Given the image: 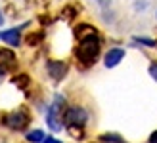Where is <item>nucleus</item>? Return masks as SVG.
<instances>
[{
    "label": "nucleus",
    "instance_id": "nucleus-1",
    "mask_svg": "<svg viewBox=\"0 0 157 143\" xmlns=\"http://www.w3.org/2000/svg\"><path fill=\"white\" fill-rule=\"evenodd\" d=\"M100 38L96 33H88L86 36L81 38V44H78L77 48V57L81 63H84V65H90V63L96 61L98 53H100Z\"/></svg>",
    "mask_w": 157,
    "mask_h": 143
},
{
    "label": "nucleus",
    "instance_id": "nucleus-2",
    "mask_svg": "<svg viewBox=\"0 0 157 143\" xmlns=\"http://www.w3.org/2000/svg\"><path fill=\"white\" fill-rule=\"evenodd\" d=\"M63 97L61 95H56V99H54V103L48 107V115H46V122H48L50 130L54 132H59L61 130V120H63Z\"/></svg>",
    "mask_w": 157,
    "mask_h": 143
},
{
    "label": "nucleus",
    "instance_id": "nucleus-3",
    "mask_svg": "<svg viewBox=\"0 0 157 143\" xmlns=\"http://www.w3.org/2000/svg\"><path fill=\"white\" fill-rule=\"evenodd\" d=\"M86 118L88 116H86V111L82 107H69L63 115V120L69 128H82Z\"/></svg>",
    "mask_w": 157,
    "mask_h": 143
},
{
    "label": "nucleus",
    "instance_id": "nucleus-4",
    "mask_svg": "<svg viewBox=\"0 0 157 143\" xmlns=\"http://www.w3.org/2000/svg\"><path fill=\"white\" fill-rule=\"evenodd\" d=\"M4 122H6V126H10L12 130H23L29 124V115L25 111H15V113L8 115L4 118Z\"/></svg>",
    "mask_w": 157,
    "mask_h": 143
},
{
    "label": "nucleus",
    "instance_id": "nucleus-5",
    "mask_svg": "<svg viewBox=\"0 0 157 143\" xmlns=\"http://www.w3.org/2000/svg\"><path fill=\"white\" fill-rule=\"evenodd\" d=\"M48 73L52 75L54 80H61L65 75H67V65L63 61H48Z\"/></svg>",
    "mask_w": 157,
    "mask_h": 143
},
{
    "label": "nucleus",
    "instance_id": "nucleus-6",
    "mask_svg": "<svg viewBox=\"0 0 157 143\" xmlns=\"http://www.w3.org/2000/svg\"><path fill=\"white\" fill-rule=\"evenodd\" d=\"M121 59H124V50H121V48H113V50H109L105 53V67L119 65Z\"/></svg>",
    "mask_w": 157,
    "mask_h": 143
},
{
    "label": "nucleus",
    "instance_id": "nucleus-7",
    "mask_svg": "<svg viewBox=\"0 0 157 143\" xmlns=\"http://www.w3.org/2000/svg\"><path fill=\"white\" fill-rule=\"evenodd\" d=\"M0 38L10 44V46H17L19 44V29H10V31H4L2 35H0Z\"/></svg>",
    "mask_w": 157,
    "mask_h": 143
},
{
    "label": "nucleus",
    "instance_id": "nucleus-8",
    "mask_svg": "<svg viewBox=\"0 0 157 143\" xmlns=\"http://www.w3.org/2000/svg\"><path fill=\"white\" fill-rule=\"evenodd\" d=\"M13 59H15V55L10 50H0V63H4L6 67H12L13 65Z\"/></svg>",
    "mask_w": 157,
    "mask_h": 143
},
{
    "label": "nucleus",
    "instance_id": "nucleus-9",
    "mask_svg": "<svg viewBox=\"0 0 157 143\" xmlns=\"http://www.w3.org/2000/svg\"><path fill=\"white\" fill-rule=\"evenodd\" d=\"M44 132L42 130H33V132H29L27 134V141L31 143H44Z\"/></svg>",
    "mask_w": 157,
    "mask_h": 143
},
{
    "label": "nucleus",
    "instance_id": "nucleus-10",
    "mask_svg": "<svg viewBox=\"0 0 157 143\" xmlns=\"http://www.w3.org/2000/svg\"><path fill=\"white\" fill-rule=\"evenodd\" d=\"M101 141H105V143H123V139L119 136H115V134H105V136H101Z\"/></svg>",
    "mask_w": 157,
    "mask_h": 143
},
{
    "label": "nucleus",
    "instance_id": "nucleus-11",
    "mask_svg": "<svg viewBox=\"0 0 157 143\" xmlns=\"http://www.w3.org/2000/svg\"><path fill=\"white\" fill-rule=\"evenodd\" d=\"M136 42H144L146 46H155V40H150V38H134Z\"/></svg>",
    "mask_w": 157,
    "mask_h": 143
},
{
    "label": "nucleus",
    "instance_id": "nucleus-12",
    "mask_svg": "<svg viewBox=\"0 0 157 143\" xmlns=\"http://www.w3.org/2000/svg\"><path fill=\"white\" fill-rule=\"evenodd\" d=\"M25 82H27V76H25V75H23L21 78H17V76L13 78V84H17V86H23V84H25Z\"/></svg>",
    "mask_w": 157,
    "mask_h": 143
},
{
    "label": "nucleus",
    "instance_id": "nucleus-13",
    "mask_svg": "<svg viewBox=\"0 0 157 143\" xmlns=\"http://www.w3.org/2000/svg\"><path fill=\"white\" fill-rule=\"evenodd\" d=\"M150 75L157 80V63H151V67H150Z\"/></svg>",
    "mask_w": 157,
    "mask_h": 143
},
{
    "label": "nucleus",
    "instance_id": "nucleus-14",
    "mask_svg": "<svg viewBox=\"0 0 157 143\" xmlns=\"http://www.w3.org/2000/svg\"><path fill=\"white\" fill-rule=\"evenodd\" d=\"M150 143H157V130L151 134V138H150Z\"/></svg>",
    "mask_w": 157,
    "mask_h": 143
},
{
    "label": "nucleus",
    "instance_id": "nucleus-15",
    "mask_svg": "<svg viewBox=\"0 0 157 143\" xmlns=\"http://www.w3.org/2000/svg\"><path fill=\"white\" fill-rule=\"evenodd\" d=\"M44 143H61L58 139H54V138H48V139H44Z\"/></svg>",
    "mask_w": 157,
    "mask_h": 143
},
{
    "label": "nucleus",
    "instance_id": "nucleus-16",
    "mask_svg": "<svg viewBox=\"0 0 157 143\" xmlns=\"http://www.w3.org/2000/svg\"><path fill=\"white\" fill-rule=\"evenodd\" d=\"M2 76H4V69H0V80H2Z\"/></svg>",
    "mask_w": 157,
    "mask_h": 143
},
{
    "label": "nucleus",
    "instance_id": "nucleus-17",
    "mask_svg": "<svg viewBox=\"0 0 157 143\" xmlns=\"http://www.w3.org/2000/svg\"><path fill=\"white\" fill-rule=\"evenodd\" d=\"M2 21H4V17H2V12H0V25H2Z\"/></svg>",
    "mask_w": 157,
    "mask_h": 143
}]
</instances>
